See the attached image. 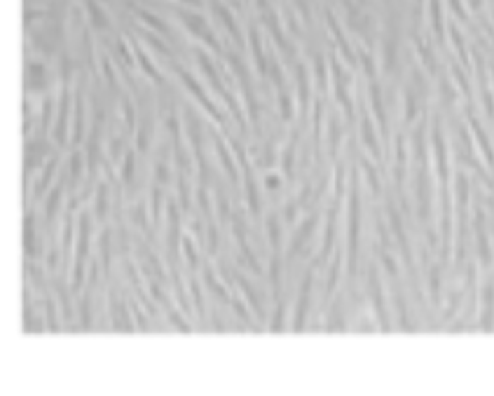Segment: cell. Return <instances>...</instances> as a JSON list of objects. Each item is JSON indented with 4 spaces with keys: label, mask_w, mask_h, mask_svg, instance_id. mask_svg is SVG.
I'll use <instances>...</instances> for the list:
<instances>
[{
    "label": "cell",
    "mask_w": 494,
    "mask_h": 396,
    "mask_svg": "<svg viewBox=\"0 0 494 396\" xmlns=\"http://www.w3.org/2000/svg\"><path fill=\"white\" fill-rule=\"evenodd\" d=\"M365 293H368V303H370V310H373V319L384 333H389L391 331L389 300H387V293H384V286H382L380 267H377L375 263L365 265Z\"/></svg>",
    "instance_id": "3957f363"
},
{
    "label": "cell",
    "mask_w": 494,
    "mask_h": 396,
    "mask_svg": "<svg viewBox=\"0 0 494 396\" xmlns=\"http://www.w3.org/2000/svg\"><path fill=\"white\" fill-rule=\"evenodd\" d=\"M284 225L286 223L277 209L265 216V235L269 246H272V253H281V246H284Z\"/></svg>",
    "instance_id": "4316f807"
},
{
    "label": "cell",
    "mask_w": 494,
    "mask_h": 396,
    "mask_svg": "<svg viewBox=\"0 0 494 396\" xmlns=\"http://www.w3.org/2000/svg\"><path fill=\"white\" fill-rule=\"evenodd\" d=\"M468 5H471L473 10H478L480 8V0H468Z\"/></svg>",
    "instance_id": "680465c9"
},
{
    "label": "cell",
    "mask_w": 494,
    "mask_h": 396,
    "mask_svg": "<svg viewBox=\"0 0 494 396\" xmlns=\"http://www.w3.org/2000/svg\"><path fill=\"white\" fill-rule=\"evenodd\" d=\"M70 106H73V94L66 82H61L59 89V106H56V118H54V127H52V141L56 145H66L68 143V134H70Z\"/></svg>",
    "instance_id": "7c38bea8"
},
{
    "label": "cell",
    "mask_w": 494,
    "mask_h": 396,
    "mask_svg": "<svg viewBox=\"0 0 494 396\" xmlns=\"http://www.w3.org/2000/svg\"><path fill=\"white\" fill-rule=\"evenodd\" d=\"M468 120H471V129H473V134H476V141H478V145H480V150H483L485 162L490 164V169H494V152H492V148H490V141H487L483 127H480L473 118H468Z\"/></svg>",
    "instance_id": "7dc6e473"
},
{
    "label": "cell",
    "mask_w": 494,
    "mask_h": 396,
    "mask_svg": "<svg viewBox=\"0 0 494 396\" xmlns=\"http://www.w3.org/2000/svg\"><path fill=\"white\" fill-rule=\"evenodd\" d=\"M340 277H342V248L335 251L328 272H326V291H324V303H321V308L330 305V300L335 298L337 286H340Z\"/></svg>",
    "instance_id": "f546056e"
},
{
    "label": "cell",
    "mask_w": 494,
    "mask_h": 396,
    "mask_svg": "<svg viewBox=\"0 0 494 396\" xmlns=\"http://www.w3.org/2000/svg\"><path fill=\"white\" fill-rule=\"evenodd\" d=\"M450 8L454 15H459V19H466V12H464V5H461V0H450Z\"/></svg>",
    "instance_id": "9f6ffc18"
},
{
    "label": "cell",
    "mask_w": 494,
    "mask_h": 396,
    "mask_svg": "<svg viewBox=\"0 0 494 396\" xmlns=\"http://www.w3.org/2000/svg\"><path fill=\"white\" fill-rule=\"evenodd\" d=\"M136 17L145 24V26H150L152 31H157L159 35H164L166 40H171V38H174V31H171L169 26H166V24H164L157 15H152V12H148V10H136Z\"/></svg>",
    "instance_id": "7bdbcfd3"
},
{
    "label": "cell",
    "mask_w": 494,
    "mask_h": 396,
    "mask_svg": "<svg viewBox=\"0 0 494 396\" xmlns=\"http://www.w3.org/2000/svg\"><path fill=\"white\" fill-rule=\"evenodd\" d=\"M176 12V17L183 22V26L190 31L192 35L197 38V40H202L204 45H207L209 49H214L216 54H221L223 49H221V42H218V38L214 31L209 29V22L204 19L202 15H197V12H190V10H174Z\"/></svg>",
    "instance_id": "4fadbf2b"
},
{
    "label": "cell",
    "mask_w": 494,
    "mask_h": 396,
    "mask_svg": "<svg viewBox=\"0 0 494 396\" xmlns=\"http://www.w3.org/2000/svg\"><path fill=\"white\" fill-rule=\"evenodd\" d=\"M476 246H478V260L483 263V267L492 265V246L490 239H487V230H485V212L480 207H476Z\"/></svg>",
    "instance_id": "4dcf8cb0"
},
{
    "label": "cell",
    "mask_w": 494,
    "mask_h": 396,
    "mask_svg": "<svg viewBox=\"0 0 494 396\" xmlns=\"http://www.w3.org/2000/svg\"><path fill=\"white\" fill-rule=\"evenodd\" d=\"M298 101H300V115H307V106H310V73L303 63H298Z\"/></svg>",
    "instance_id": "b9f144b4"
},
{
    "label": "cell",
    "mask_w": 494,
    "mask_h": 396,
    "mask_svg": "<svg viewBox=\"0 0 494 396\" xmlns=\"http://www.w3.org/2000/svg\"><path fill=\"white\" fill-rule=\"evenodd\" d=\"M450 35H452V45H454V49L459 52V59L466 63V49H464V40H461V33L457 31V26H452L450 29Z\"/></svg>",
    "instance_id": "11a10c76"
},
{
    "label": "cell",
    "mask_w": 494,
    "mask_h": 396,
    "mask_svg": "<svg viewBox=\"0 0 494 396\" xmlns=\"http://www.w3.org/2000/svg\"><path fill=\"white\" fill-rule=\"evenodd\" d=\"M136 155H138V152L129 148V150L125 152V157H122L120 169H118L120 171V183H122V188H125V195L129 197V200L136 197V178H138Z\"/></svg>",
    "instance_id": "7402d4cb"
},
{
    "label": "cell",
    "mask_w": 494,
    "mask_h": 396,
    "mask_svg": "<svg viewBox=\"0 0 494 396\" xmlns=\"http://www.w3.org/2000/svg\"><path fill=\"white\" fill-rule=\"evenodd\" d=\"M269 322H272L269 324V331H272V333H281V331L288 328V303H286V298L277 300V308H274V315H272Z\"/></svg>",
    "instance_id": "ee69618b"
},
{
    "label": "cell",
    "mask_w": 494,
    "mask_h": 396,
    "mask_svg": "<svg viewBox=\"0 0 494 396\" xmlns=\"http://www.w3.org/2000/svg\"><path fill=\"white\" fill-rule=\"evenodd\" d=\"M26 80H24V85H26V92L29 94H42L47 92L49 87V75H47V68H45L42 61L38 59H29L26 61Z\"/></svg>",
    "instance_id": "603a6c76"
},
{
    "label": "cell",
    "mask_w": 494,
    "mask_h": 396,
    "mask_svg": "<svg viewBox=\"0 0 494 396\" xmlns=\"http://www.w3.org/2000/svg\"><path fill=\"white\" fill-rule=\"evenodd\" d=\"M134 56L138 59V66H141V71H143L148 78H150L152 82H162V73L157 71L155 66H152V61H150V56H148L143 52V47H138L136 42H134Z\"/></svg>",
    "instance_id": "f6af8a7d"
},
{
    "label": "cell",
    "mask_w": 494,
    "mask_h": 396,
    "mask_svg": "<svg viewBox=\"0 0 494 396\" xmlns=\"http://www.w3.org/2000/svg\"><path fill=\"white\" fill-rule=\"evenodd\" d=\"M279 115L284 122L293 120V92L286 85L279 89Z\"/></svg>",
    "instance_id": "c3c4849f"
},
{
    "label": "cell",
    "mask_w": 494,
    "mask_h": 396,
    "mask_svg": "<svg viewBox=\"0 0 494 396\" xmlns=\"http://www.w3.org/2000/svg\"><path fill=\"white\" fill-rule=\"evenodd\" d=\"M298 143H300V129H295L291 134V138L286 141L284 150H281V174H284L288 181H293V176H295V155H298Z\"/></svg>",
    "instance_id": "d6a6232c"
},
{
    "label": "cell",
    "mask_w": 494,
    "mask_h": 396,
    "mask_svg": "<svg viewBox=\"0 0 494 396\" xmlns=\"http://www.w3.org/2000/svg\"><path fill=\"white\" fill-rule=\"evenodd\" d=\"M480 328L485 333L494 331V279H490L480 291Z\"/></svg>",
    "instance_id": "f1b7e54d"
},
{
    "label": "cell",
    "mask_w": 494,
    "mask_h": 396,
    "mask_svg": "<svg viewBox=\"0 0 494 396\" xmlns=\"http://www.w3.org/2000/svg\"><path fill=\"white\" fill-rule=\"evenodd\" d=\"M284 183H286V176H284V174H277V171H267L265 181H262V185H265V190H267V195L284 190Z\"/></svg>",
    "instance_id": "db71d44e"
},
{
    "label": "cell",
    "mask_w": 494,
    "mask_h": 396,
    "mask_svg": "<svg viewBox=\"0 0 494 396\" xmlns=\"http://www.w3.org/2000/svg\"><path fill=\"white\" fill-rule=\"evenodd\" d=\"M120 104H122V125H125L127 134L136 132V113H134V106L127 94H120Z\"/></svg>",
    "instance_id": "bcb514c9"
},
{
    "label": "cell",
    "mask_w": 494,
    "mask_h": 396,
    "mask_svg": "<svg viewBox=\"0 0 494 396\" xmlns=\"http://www.w3.org/2000/svg\"><path fill=\"white\" fill-rule=\"evenodd\" d=\"M127 221L132 223L134 228H138L141 232L145 235L148 241H152V232H150V209H148V202H138V200H132L129 209H127Z\"/></svg>",
    "instance_id": "d4e9b609"
},
{
    "label": "cell",
    "mask_w": 494,
    "mask_h": 396,
    "mask_svg": "<svg viewBox=\"0 0 494 396\" xmlns=\"http://www.w3.org/2000/svg\"><path fill=\"white\" fill-rule=\"evenodd\" d=\"M342 143H344V134H342V122H340V115L330 113V118H328V152H330L333 159H337Z\"/></svg>",
    "instance_id": "d590c367"
},
{
    "label": "cell",
    "mask_w": 494,
    "mask_h": 396,
    "mask_svg": "<svg viewBox=\"0 0 494 396\" xmlns=\"http://www.w3.org/2000/svg\"><path fill=\"white\" fill-rule=\"evenodd\" d=\"M106 312H108V322H111L113 331H136L138 326L134 324V312L129 308V298H125L122 293L111 284L108 286V296H106Z\"/></svg>",
    "instance_id": "52a82bcc"
},
{
    "label": "cell",
    "mask_w": 494,
    "mask_h": 396,
    "mask_svg": "<svg viewBox=\"0 0 494 396\" xmlns=\"http://www.w3.org/2000/svg\"><path fill=\"white\" fill-rule=\"evenodd\" d=\"M202 282H204V286H207V291L211 293V296L218 300V303L225 305V308H232L234 296L230 293V286L223 284V279L218 277V272L214 270V265L211 263L202 265Z\"/></svg>",
    "instance_id": "ffe728a7"
},
{
    "label": "cell",
    "mask_w": 494,
    "mask_h": 396,
    "mask_svg": "<svg viewBox=\"0 0 494 396\" xmlns=\"http://www.w3.org/2000/svg\"><path fill=\"white\" fill-rule=\"evenodd\" d=\"M192 54L197 56V66H200V71L207 75V85L214 89V92L218 94V97H221L223 101H225V106L230 108V113L234 115V120H237V125L241 127H246V122H244V115H241V106H239V101L234 99V94L230 92V87L225 85V82H223V78H221V73H218V68L214 66V61H211V56L204 52L202 47H195L192 49Z\"/></svg>",
    "instance_id": "277c9868"
},
{
    "label": "cell",
    "mask_w": 494,
    "mask_h": 396,
    "mask_svg": "<svg viewBox=\"0 0 494 396\" xmlns=\"http://www.w3.org/2000/svg\"><path fill=\"white\" fill-rule=\"evenodd\" d=\"M443 0H431V3H429V8H431V26H433V31H436V35H438V40H443V33H445V31H443Z\"/></svg>",
    "instance_id": "f5cc1de1"
},
{
    "label": "cell",
    "mask_w": 494,
    "mask_h": 396,
    "mask_svg": "<svg viewBox=\"0 0 494 396\" xmlns=\"http://www.w3.org/2000/svg\"><path fill=\"white\" fill-rule=\"evenodd\" d=\"M248 40H251V52H253L255 66H258V73L267 75V59L269 56H265V52H262V38H260L258 26H248Z\"/></svg>",
    "instance_id": "74e56055"
},
{
    "label": "cell",
    "mask_w": 494,
    "mask_h": 396,
    "mask_svg": "<svg viewBox=\"0 0 494 396\" xmlns=\"http://www.w3.org/2000/svg\"><path fill=\"white\" fill-rule=\"evenodd\" d=\"M225 56H228V61H230V68H232L234 75H237V82H239V87H241V97H244V101H246L248 118L253 120L255 129H260V106H258V99H255V89L251 85V78H248L246 63H244L241 56L234 54L232 49H228Z\"/></svg>",
    "instance_id": "9c48e42d"
},
{
    "label": "cell",
    "mask_w": 494,
    "mask_h": 396,
    "mask_svg": "<svg viewBox=\"0 0 494 396\" xmlns=\"http://www.w3.org/2000/svg\"><path fill=\"white\" fill-rule=\"evenodd\" d=\"M431 152H433V164H436V174L440 178V185H447V181H450V162H447V143H445V134H443L440 122H433L431 127Z\"/></svg>",
    "instance_id": "e0dca14e"
},
{
    "label": "cell",
    "mask_w": 494,
    "mask_h": 396,
    "mask_svg": "<svg viewBox=\"0 0 494 396\" xmlns=\"http://www.w3.org/2000/svg\"><path fill=\"white\" fill-rule=\"evenodd\" d=\"M94 214L82 207V212L75 216V246H73V263H70V289L73 296H80L87 284V260H89V248H92V225H94Z\"/></svg>",
    "instance_id": "6da1fadb"
},
{
    "label": "cell",
    "mask_w": 494,
    "mask_h": 396,
    "mask_svg": "<svg viewBox=\"0 0 494 396\" xmlns=\"http://www.w3.org/2000/svg\"><path fill=\"white\" fill-rule=\"evenodd\" d=\"M314 272L317 267L310 265L300 279V286H298V298H295V312H293V319H291V331L295 333H303L307 331V322H310V310H312V293H314Z\"/></svg>",
    "instance_id": "ba28073f"
},
{
    "label": "cell",
    "mask_w": 494,
    "mask_h": 396,
    "mask_svg": "<svg viewBox=\"0 0 494 396\" xmlns=\"http://www.w3.org/2000/svg\"><path fill=\"white\" fill-rule=\"evenodd\" d=\"M66 282H63V277L59 272L52 274V293H54V298H56V303H59V308H61V317L66 319V322H75V308H73V303H70V293H73V289H68V286H63Z\"/></svg>",
    "instance_id": "484cf974"
},
{
    "label": "cell",
    "mask_w": 494,
    "mask_h": 396,
    "mask_svg": "<svg viewBox=\"0 0 494 396\" xmlns=\"http://www.w3.org/2000/svg\"><path fill=\"white\" fill-rule=\"evenodd\" d=\"M85 8L89 12V22H92V26L106 31L108 29V17H106V12L96 5V0H85Z\"/></svg>",
    "instance_id": "681fc988"
},
{
    "label": "cell",
    "mask_w": 494,
    "mask_h": 396,
    "mask_svg": "<svg viewBox=\"0 0 494 396\" xmlns=\"http://www.w3.org/2000/svg\"><path fill=\"white\" fill-rule=\"evenodd\" d=\"M330 68H333V85H335V97L340 101V106L344 108V113H347V118L351 120L354 118V101L349 97V73L342 68V63H340L335 56L330 59Z\"/></svg>",
    "instance_id": "ac0fdd59"
},
{
    "label": "cell",
    "mask_w": 494,
    "mask_h": 396,
    "mask_svg": "<svg viewBox=\"0 0 494 396\" xmlns=\"http://www.w3.org/2000/svg\"><path fill=\"white\" fill-rule=\"evenodd\" d=\"M232 237L237 241V246H239V253H241V263L248 267L253 274H262V265L260 260L255 258V251H253V241L248 239V232H251V228H248L246 223V212H244L241 207H237L232 212Z\"/></svg>",
    "instance_id": "8992f818"
},
{
    "label": "cell",
    "mask_w": 494,
    "mask_h": 396,
    "mask_svg": "<svg viewBox=\"0 0 494 396\" xmlns=\"http://www.w3.org/2000/svg\"><path fill=\"white\" fill-rule=\"evenodd\" d=\"M314 75H317V89L321 94L328 87V68H326V56L317 54L314 56Z\"/></svg>",
    "instance_id": "f907efd6"
},
{
    "label": "cell",
    "mask_w": 494,
    "mask_h": 396,
    "mask_svg": "<svg viewBox=\"0 0 494 396\" xmlns=\"http://www.w3.org/2000/svg\"><path fill=\"white\" fill-rule=\"evenodd\" d=\"M181 258L185 260V265L190 267L192 272H197L204 265L200 260V248L195 244V237L192 235H183V244H181Z\"/></svg>",
    "instance_id": "f35d334b"
},
{
    "label": "cell",
    "mask_w": 494,
    "mask_h": 396,
    "mask_svg": "<svg viewBox=\"0 0 494 396\" xmlns=\"http://www.w3.org/2000/svg\"><path fill=\"white\" fill-rule=\"evenodd\" d=\"M59 164H61V155L59 152H54L52 157L45 162V167L38 171V176L33 178V183H31V204H40L45 200V195L52 190V181L54 178H59Z\"/></svg>",
    "instance_id": "9a60e30c"
},
{
    "label": "cell",
    "mask_w": 494,
    "mask_h": 396,
    "mask_svg": "<svg viewBox=\"0 0 494 396\" xmlns=\"http://www.w3.org/2000/svg\"><path fill=\"white\" fill-rule=\"evenodd\" d=\"M29 212L24 214V255L26 260H40L45 258V246H40V212H38L35 204L26 207Z\"/></svg>",
    "instance_id": "30bf717a"
},
{
    "label": "cell",
    "mask_w": 494,
    "mask_h": 396,
    "mask_svg": "<svg viewBox=\"0 0 494 396\" xmlns=\"http://www.w3.org/2000/svg\"><path fill=\"white\" fill-rule=\"evenodd\" d=\"M440 291H443V274H440V263L429 265V300L433 308L440 305Z\"/></svg>",
    "instance_id": "ab89813d"
},
{
    "label": "cell",
    "mask_w": 494,
    "mask_h": 396,
    "mask_svg": "<svg viewBox=\"0 0 494 396\" xmlns=\"http://www.w3.org/2000/svg\"><path fill=\"white\" fill-rule=\"evenodd\" d=\"M361 159V169H363V181L368 185L370 195H373V200H380L382 195V178H380V171L373 162H370L368 157H358Z\"/></svg>",
    "instance_id": "e575fe53"
},
{
    "label": "cell",
    "mask_w": 494,
    "mask_h": 396,
    "mask_svg": "<svg viewBox=\"0 0 494 396\" xmlns=\"http://www.w3.org/2000/svg\"><path fill=\"white\" fill-rule=\"evenodd\" d=\"M368 94H370V111H373L377 125L382 127V136L384 141H389V118H387V106H384V99H382V87L380 82L375 78H370V85H368Z\"/></svg>",
    "instance_id": "cb8c5ba5"
},
{
    "label": "cell",
    "mask_w": 494,
    "mask_h": 396,
    "mask_svg": "<svg viewBox=\"0 0 494 396\" xmlns=\"http://www.w3.org/2000/svg\"><path fill=\"white\" fill-rule=\"evenodd\" d=\"M178 3H185V5H195V8H200L204 0H178Z\"/></svg>",
    "instance_id": "6f0895ef"
},
{
    "label": "cell",
    "mask_w": 494,
    "mask_h": 396,
    "mask_svg": "<svg viewBox=\"0 0 494 396\" xmlns=\"http://www.w3.org/2000/svg\"><path fill=\"white\" fill-rule=\"evenodd\" d=\"M214 148H216V157L221 162L223 171H225V178L230 183H237L239 181V162H237V155L232 150V143H228L221 134L214 136Z\"/></svg>",
    "instance_id": "d6986e66"
},
{
    "label": "cell",
    "mask_w": 494,
    "mask_h": 396,
    "mask_svg": "<svg viewBox=\"0 0 494 396\" xmlns=\"http://www.w3.org/2000/svg\"><path fill=\"white\" fill-rule=\"evenodd\" d=\"M361 115H363V118H361V143H363V148L370 152V157H373L375 162H380V159H382V148H380V141H377L373 118H370L368 111H363Z\"/></svg>",
    "instance_id": "83f0119b"
},
{
    "label": "cell",
    "mask_w": 494,
    "mask_h": 396,
    "mask_svg": "<svg viewBox=\"0 0 494 396\" xmlns=\"http://www.w3.org/2000/svg\"><path fill=\"white\" fill-rule=\"evenodd\" d=\"M152 136H155V125H152L150 115H145V118L141 120L138 127H136V150L141 152V155H148L150 143H152Z\"/></svg>",
    "instance_id": "8d00e7d4"
},
{
    "label": "cell",
    "mask_w": 494,
    "mask_h": 396,
    "mask_svg": "<svg viewBox=\"0 0 494 396\" xmlns=\"http://www.w3.org/2000/svg\"><path fill=\"white\" fill-rule=\"evenodd\" d=\"M174 71H176L178 78L183 80V85L190 89V94H192V97H195L197 101H200V106L204 108V111H207V113L211 115V118L216 120L218 125H225V118H223V113L218 111V106H216L214 101H211V99L207 97V92H204V87L200 85V82L195 80V75H192V73L188 71V68H183L181 63H176V66H174Z\"/></svg>",
    "instance_id": "2e32d148"
},
{
    "label": "cell",
    "mask_w": 494,
    "mask_h": 396,
    "mask_svg": "<svg viewBox=\"0 0 494 396\" xmlns=\"http://www.w3.org/2000/svg\"><path fill=\"white\" fill-rule=\"evenodd\" d=\"M111 255H113V228L106 225L104 232L99 235V244H96V258L104 265V277L106 282H111Z\"/></svg>",
    "instance_id": "1f68e13d"
},
{
    "label": "cell",
    "mask_w": 494,
    "mask_h": 396,
    "mask_svg": "<svg viewBox=\"0 0 494 396\" xmlns=\"http://www.w3.org/2000/svg\"><path fill=\"white\" fill-rule=\"evenodd\" d=\"M68 197V185H66V176L59 174V178L54 181L52 190L45 195L42 200V225L52 228L56 221L63 219V200Z\"/></svg>",
    "instance_id": "8fae6325"
},
{
    "label": "cell",
    "mask_w": 494,
    "mask_h": 396,
    "mask_svg": "<svg viewBox=\"0 0 494 396\" xmlns=\"http://www.w3.org/2000/svg\"><path fill=\"white\" fill-rule=\"evenodd\" d=\"M188 291H190V298H192V303H195V315L200 322H204L207 319V303H204V289H202V284L195 279V272H192V277L188 279Z\"/></svg>",
    "instance_id": "60d3db41"
},
{
    "label": "cell",
    "mask_w": 494,
    "mask_h": 396,
    "mask_svg": "<svg viewBox=\"0 0 494 396\" xmlns=\"http://www.w3.org/2000/svg\"><path fill=\"white\" fill-rule=\"evenodd\" d=\"M347 279L354 282L358 274V251H361V228H363V207H361V174L351 171L349 197H347Z\"/></svg>",
    "instance_id": "7a4b0ae2"
},
{
    "label": "cell",
    "mask_w": 494,
    "mask_h": 396,
    "mask_svg": "<svg viewBox=\"0 0 494 396\" xmlns=\"http://www.w3.org/2000/svg\"><path fill=\"white\" fill-rule=\"evenodd\" d=\"M321 209L319 207H312L310 209V214L305 216L303 221H300V225L298 228H293V232H291V239H288V251H286V267L295 263V260H300V258H305L307 255V246L312 244V239H314V235H317V230H319V221H321Z\"/></svg>",
    "instance_id": "5b68a950"
},
{
    "label": "cell",
    "mask_w": 494,
    "mask_h": 396,
    "mask_svg": "<svg viewBox=\"0 0 494 396\" xmlns=\"http://www.w3.org/2000/svg\"><path fill=\"white\" fill-rule=\"evenodd\" d=\"M87 138V106H85V85L78 80L73 89V127H70V148H80Z\"/></svg>",
    "instance_id": "5bb4252c"
},
{
    "label": "cell",
    "mask_w": 494,
    "mask_h": 396,
    "mask_svg": "<svg viewBox=\"0 0 494 396\" xmlns=\"http://www.w3.org/2000/svg\"><path fill=\"white\" fill-rule=\"evenodd\" d=\"M162 310L166 312V319H169V322H171V326H176L178 331H183V333H192V326H190L188 322H185L181 312H176V310H174V305L166 303V305H162Z\"/></svg>",
    "instance_id": "816d5d0a"
},
{
    "label": "cell",
    "mask_w": 494,
    "mask_h": 396,
    "mask_svg": "<svg viewBox=\"0 0 494 396\" xmlns=\"http://www.w3.org/2000/svg\"><path fill=\"white\" fill-rule=\"evenodd\" d=\"M148 209H150L152 223L159 225L166 216V204H164V188L155 181L150 183V193H148Z\"/></svg>",
    "instance_id": "836d02e7"
},
{
    "label": "cell",
    "mask_w": 494,
    "mask_h": 396,
    "mask_svg": "<svg viewBox=\"0 0 494 396\" xmlns=\"http://www.w3.org/2000/svg\"><path fill=\"white\" fill-rule=\"evenodd\" d=\"M232 272H234V286L244 293V298H246V305L253 310V315L258 317V322H265V319H267V310H265V303H262V298L258 296V291H255V286L248 282V279L244 277V274L237 270V267H234Z\"/></svg>",
    "instance_id": "44dd1931"
}]
</instances>
